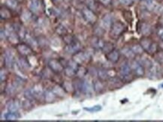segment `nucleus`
<instances>
[{
	"label": "nucleus",
	"mask_w": 163,
	"mask_h": 122,
	"mask_svg": "<svg viewBox=\"0 0 163 122\" xmlns=\"http://www.w3.org/2000/svg\"><path fill=\"white\" fill-rule=\"evenodd\" d=\"M5 118L6 121H14L18 118V113L9 112L8 113H6L5 115Z\"/></svg>",
	"instance_id": "nucleus-33"
},
{
	"label": "nucleus",
	"mask_w": 163,
	"mask_h": 122,
	"mask_svg": "<svg viewBox=\"0 0 163 122\" xmlns=\"http://www.w3.org/2000/svg\"><path fill=\"white\" fill-rule=\"evenodd\" d=\"M112 17L111 15L107 14L102 17L101 20V27H102L104 29H109L112 26Z\"/></svg>",
	"instance_id": "nucleus-14"
},
{
	"label": "nucleus",
	"mask_w": 163,
	"mask_h": 122,
	"mask_svg": "<svg viewBox=\"0 0 163 122\" xmlns=\"http://www.w3.org/2000/svg\"><path fill=\"white\" fill-rule=\"evenodd\" d=\"M87 69L82 65H79L76 72V77L80 79H83L87 74Z\"/></svg>",
	"instance_id": "nucleus-27"
},
{
	"label": "nucleus",
	"mask_w": 163,
	"mask_h": 122,
	"mask_svg": "<svg viewBox=\"0 0 163 122\" xmlns=\"http://www.w3.org/2000/svg\"><path fill=\"white\" fill-rule=\"evenodd\" d=\"M24 38L25 39L26 43H27L28 45H30L33 49H37L39 47L38 39L35 38L32 35L29 34V33H26Z\"/></svg>",
	"instance_id": "nucleus-12"
},
{
	"label": "nucleus",
	"mask_w": 163,
	"mask_h": 122,
	"mask_svg": "<svg viewBox=\"0 0 163 122\" xmlns=\"http://www.w3.org/2000/svg\"><path fill=\"white\" fill-rule=\"evenodd\" d=\"M89 59H90V53L81 51V50H80V51L77 52L75 54L72 55V60L75 61L76 63H78V65H81L82 64H84V62H87Z\"/></svg>",
	"instance_id": "nucleus-5"
},
{
	"label": "nucleus",
	"mask_w": 163,
	"mask_h": 122,
	"mask_svg": "<svg viewBox=\"0 0 163 122\" xmlns=\"http://www.w3.org/2000/svg\"><path fill=\"white\" fill-rule=\"evenodd\" d=\"M32 106H33V105H32V100H28V99H27V100H26L25 101H24V103H23V107L25 109H27V110H28L30 108H32Z\"/></svg>",
	"instance_id": "nucleus-38"
},
{
	"label": "nucleus",
	"mask_w": 163,
	"mask_h": 122,
	"mask_svg": "<svg viewBox=\"0 0 163 122\" xmlns=\"http://www.w3.org/2000/svg\"><path fill=\"white\" fill-rule=\"evenodd\" d=\"M97 76L100 80H102V81H107L110 78H111L112 77H110L109 72L107 70L105 69H99L97 71Z\"/></svg>",
	"instance_id": "nucleus-20"
},
{
	"label": "nucleus",
	"mask_w": 163,
	"mask_h": 122,
	"mask_svg": "<svg viewBox=\"0 0 163 122\" xmlns=\"http://www.w3.org/2000/svg\"><path fill=\"white\" fill-rule=\"evenodd\" d=\"M126 26L123 23L116 22L113 23L110 28V35L113 38H118L125 32Z\"/></svg>",
	"instance_id": "nucleus-3"
},
{
	"label": "nucleus",
	"mask_w": 163,
	"mask_h": 122,
	"mask_svg": "<svg viewBox=\"0 0 163 122\" xmlns=\"http://www.w3.org/2000/svg\"><path fill=\"white\" fill-rule=\"evenodd\" d=\"M41 4L39 0H31L29 4V8H30V10L33 13H37V12L39 11V10L41 9Z\"/></svg>",
	"instance_id": "nucleus-19"
},
{
	"label": "nucleus",
	"mask_w": 163,
	"mask_h": 122,
	"mask_svg": "<svg viewBox=\"0 0 163 122\" xmlns=\"http://www.w3.org/2000/svg\"><path fill=\"white\" fill-rule=\"evenodd\" d=\"M154 58H155V59H156V61H157L159 64L163 65V51L157 52V53H156Z\"/></svg>",
	"instance_id": "nucleus-36"
},
{
	"label": "nucleus",
	"mask_w": 163,
	"mask_h": 122,
	"mask_svg": "<svg viewBox=\"0 0 163 122\" xmlns=\"http://www.w3.org/2000/svg\"><path fill=\"white\" fill-rule=\"evenodd\" d=\"M47 66H48L49 69L52 72L57 74L64 71V68H65V66L62 63V62L59 59H52L49 60L48 63H47Z\"/></svg>",
	"instance_id": "nucleus-2"
},
{
	"label": "nucleus",
	"mask_w": 163,
	"mask_h": 122,
	"mask_svg": "<svg viewBox=\"0 0 163 122\" xmlns=\"http://www.w3.org/2000/svg\"><path fill=\"white\" fill-rule=\"evenodd\" d=\"M53 91L55 93L57 97H64L66 93V90L64 89L63 87L60 86V85H56L53 88Z\"/></svg>",
	"instance_id": "nucleus-24"
},
{
	"label": "nucleus",
	"mask_w": 163,
	"mask_h": 122,
	"mask_svg": "<svg viewBox=\"0 0 163 122\" xmlns=\"http://www.w3.org/2000/svg\"><path fill=\"white\" fill-rule=\"evenodd\" d=\"M131 48H132V51L134 52V53H135V55H141L143 54V53H144V48H143L142 46L140 44H134Z\"/></svg>",
	"instance_id": "nucleus-30"
},
{
	"label": "nucleus",
	"mask_w": 163,
	"mask_h": 122,
	"mask_svg": "<svg viewBox=\"0 0 163 122\" xmlns=\"http://www.w3.org/2000/svg\"><path fill=\"white\" fill-rule=\"evenodd\" d=\"M0 15H1L2 19L8 20L10 19L11 17V13L10 10L7 8L2 7L1 10H0Z\"/></svg>",
	"instance_id": "nucleus-25"
},
{
	"label": "nucleus",
	"mask_w": 163,
	"mask_h": 122,
	"mask_svg": "<svg viewBox=\"0 0 163 122\" xmlns=\"http://www.w3.org/2000/svg\"><path fill=\"white\" fill-rule=\"evenodd\" d=\"M120 2L121 4L126 6H130L132 4V2H133L132 0H120Z\"/></svg>",
	"instance_id": "nucleus-40"
},
{
	"label": "nucleus",
	"mask_w": 163,
	"mask_h": 122,
	"mask_svg": "<svg viewBox=\"0 0 163 122\" xmlns=\"http://www.w3.org/2000/svg\"><path fill=\"white\" fill-rule=\"evenodd\" d=\"M75 40V38L72 35H66L65 36H63V41H64V42L66 43V44H71V43L73 42Z\"/></svg>",
	"instance_id": "nucleus-37"
},
{
	"label": "nucleus",
	"mask_w": 163,
	"mask_h": 122,
	"mask_svg": "<svg viewBox=\"0 0 163 122\" xmlns=\"http://www.w3.org/2000/svg\"><path fill=\"white\" fill-rule=\"evenodd\" d=\"M14 64V57L10 51H6L4 53V65L6 68H12Z\"/></svg>",
	"instance_id": "nucleus-10"
},
{
	"label": "nucleus",
	"mask_w": 163,
	"mask_h": 122,
	"mask_svg": "<svg viewBox=\"0 0 163 122\" xmlns=\"http://www.w3.org/2000/svg\"><path fill=\"white\" fill-rule=\"evenodd\" d=\"M17 50L22 56L27 57L30 56L33 54V49L30 47L27 43H19L17 44Z\"/></svg>",
	"instance_id": "nucleus-4"
},
{
	"label": "nucleus",
	"mask_w": 163,
	"mask_h": 122,
	"mask_svg": "<svg viewBox=\"0 0 163 122\" xmlns=\"http://www.w3.org/2000/svg\"><path fill=\"white\" fill-rule=\"evenodd\" d=\"M64 50L67 54H72L74 55L77 52L81 50V44L78 41L75 39L73 42L71 44H66V47L64 48Z\"/></svg>",
	"instance_id": "nucleus-6"
},
{
	"label": "nucleus",
	"mask_w": 163,
	"mask_h": 122,
	"mask_svg": "<svg viewBox=\"0 0 163 122\" xmlns=\"http://www.w3.org/2000/svg\"><path fill=\"white\" fill-rule=\"evenodd\" d=\"M62 87L64 89L66 90V92H71L75 90V87H74V84L69 81H65L62 84Z\"/></svg>",
	"instance_id": "nucleus-31"
},
{
	"label": "nucleus",
	"mask_w": 163,
	"mask_h": 122,
	"mask_svg": "<svg viewBox=\"0 0 163 122\" xmlns=\"http://www.w3.org/2000/svg\"><path fill=\"white\" fill-rule=\"evenodd\" d=\"M83 16L84 18L86 20V21L90 23H94L96 21V16L94 13L93 12V11L90 8H84L82 11Z\"/></svg>",
	"instance_id": "nucleus-7"
},
{
	"label": "nucleus",
	"mask_w": 163,
	"mask_h": 122,
	"mask_svg": "<svg viewBox=\"0 0 163 122\" xmlns=\"http://www.w3.org/2000/svg\"><path fill=\"white\" fill-rule=\"evenodd\" d=\"M56 32L59 35V36H65L67 35V29L65 26L62 25H59L56 29Z\"/></svg>",
	"instance_id": "nucleus-32"
},
{
	"label": "nucleus",
	"mask_w": 163,
	"mask_h": 122,
	"mask_svg": "<svg viewBox=\"0 0 163 122\" xmlns=\"http://www.w3.org/2000/svg\"><path fill=\"white\" fill-rule=\"evenodd\" d=\"M7 109L8 112L18 113L20 109V103L18 100H12L9 101L7 104Z\"/></svg>",
	"instance_id": "nucleus-16"
},
{
	"label": "nucleus",
	"mask_w": 163,
	"mask_h": 122,
	"mask_svg": "<svg viewBox=\"0 0 163 122\" xmlns=\"http://www.w3.org/2000/svg\"><path fill=\"white\" fill-rule=\"evenodd\" d=\"M84 110L90 112H97L101 110V106H99V105H96V106H92V107L90 108H84Z\"/></svg>",
	"instance_id": "nucleus-34"
},
{
	"label": "nucleus",
	"mask_w": 163,
	"mask_h": 122,
	"mask_svg": "<svg viewBox=\"0 0 163 122\" xmlns=\"http://www.w3.org/2000/svg\"><path fill=\"white\" fill-rule=\"evenodd\" d=\"M6 5L9 8L14 9L18 6V1L17 0H6Z\"/></svg>",
	"instance_id": "nucleus-35"
},
{
	"label": "nucleus",
	"mask_w": 163,
	"mask_h": 122,
	"mask_svg": "<svg viewBox=\"0 0 163 122\" xmlns=\"http://www.w3.org/2000/svg\"><path fill=\"white\" fill-rule=\"evenodd\" d=\"M132 71V70L130 65H129L127 63L123 64L120 67V74L121 77L125 79V80L128 79L131 76Z\"/></svg>",
	"instance_id": "nucleus-11"
},
{
	"label": "nucleus",
	"mask_w": 163,
	"mask_h": 122,
	"mask_svg": "<svg viewBox=\"0 0 163 122\" xmlns=\"http://www.w3.org/2000/svg\"><path fill=\"white\" fill-rule=\"evenodd\" d=\"M160 74V70L158 68L157 66H155V65H151V66L149 68V77L150 78H156V77H159V75Z\"/></svg>",
	"instance_id": "nucleus-22"
},
{
	"label": "nucleus",
	"mask_w": 163,
	"mask_h": 122,
	"mask_svg": "<svg viewBox=\"0 0 163 122\" xmlns=\"http://www.w3.org/2000/svg\"><path fill=\"white\" fill-rule=\"evenodd\" d=\"M93 91H94V89H93V84L90 83V82L88 81V80H82L81 86V92H83L86 95H90V94L93 93Z\"/></svg>",
	"instance_id": "nucleus-9"
},
{
	"label": "nucleus",
	"mask_w": 163,
	"mask_h": 122,
	"mask_svg": "<svg viewBox=\"0 0 163 122\" xmlns=\"http://www.w3.org/2000/svg\"><path fill=\"white\" fill-rule=\"evenodd\" d=\"M56 97L57 96L55 94V93L53 92V90H48V91H45L44 92V100L47 103H52V102L56 100Z\"/></svg>",
	"instance_id": "nucleus-21"
},
{
	"label": "nucleus",
	"mask_w": 163,
	"mask_h": 122,
	"mask_svg": "<svg viewBox=\"0 0 163 122\" xmlns=\"http://www.w3.org/2000/svg\"><path fill=\"white\" fill-rule=\"evenodd\" d=\"M140 44L142 46L144 51L149 53H156L157 50V44L153 43L151 39L148 38H143L140 41Z\"/></svg>",
	"instance_id": "nucleus-1"
},
{
	"label": "nucleus",
	"mask_w": 163,
	"mask_h": 122,
	"mask_svg": "<svg viewBox=\"0 0 163 122\" xmlns=\"http://www.w3.org/2000/svg\"><path fill=\"white\" fill-rule=\"evenodd\" d=\"M102 80H96V81L93 82V89L96 91V93H101L104 91V85L103 83Z\"/></svg>",
	"instance_id": "nucleus-23"
},
{
	"label": "nucleus",
	"mask_w": 163,
	"mask_h": 122,
	"mask_svg": "<svg viewBox=\"0 0 163 122\" xmlns=\"http://www.w3.org/2000/svg\"><path fill=\"white\" fill-rule=\"evenodd\" d=\"M17 64H18V68L23 71H28L30 68V63L28 62V60L26 58H24V56L19 58L18 62H17Z\"/></svg>",
	"instance_id": "nucleus-15"
},
{
	"label": "nucleus",
	"mask_w": 163,
	"mask_h": 122,
	"mask_svg": "<svg viewBox=\"0 0 163 122\" xmlns=\"http://www.w3.org/2000/svg\"><path fill=\"white\" fill-rule=\"evenodd\" d=\"M120 56V53L119 50L114 49L110 53L106 54V59L107 61L112 62V63H117L119 61Z\"/></svg>",
	"instance_id": "nucleus-13"
},
{
	"label": "nucleus",
	"mask_w": 163,
	"mask_h": 122,
	"mask_svg": "<svg viewBox=\"0 0 163 122\" xmlns=\"http://www.w3.org/2000/svg\"><path fill=\"white\" fill-rule=\"evenodd\" d=\"M121 53H122L126 57L128 58V59H133L135 56L134 52L132 51V48H129V47H124V48L122 49V50H121Z\"/></svg>",
	"instance_id": "nucleus-29"
},
{
	"label": "nucleus",
	"mask_w": 163,
	"mask_h": 122,
	"mask_svg": "<svg viewBox=\"0 0 163 122\" xmlns=\"http://www.w3.org/2000/svg\"><path fill=\"white\" fill-rule=\"evenodd\" d=\"M98 1H99L101 4L104 5H107L110 4L111 0H98Z\"/></svg>",
	"instance_id": "nucleus-41"
},
{
	"label": "nucleus",
	"mask_w": 163,
	"mask_h": 122,
	"mask_svg": "<svg viewBox=\"0 0 163 122\" xmlns=\"http://www.w3.org/2000/svg\"><path fill=\"white\" fill-rule=\"evenodd\" d=\"M62 1V0H53V2H54L55 3H59V2H61Z\"/></svg>",
	"instance_id": "nucleus-43"
},
{
	"label": "nucleus",
	"mask_w": 163,
	"mask_h": 122,
	"mask_svg": "<svg viewBox=\"0 0 163 122\" xmlns=\"http://www.w3.org/2000/svg\"><path fill=\"white\" fill-rule=\"evenodd\" d=\"M107 81H108L109 83V87L111 89H114V88H117L119 87L122 86V81L119 78H117V77H111Z\"/></svg>",
	"instance_id": "nucleus-18"
},
{
	"label": "nucleus",
	"mask_w": 163,
	"mask_h": 122,
	"mask_svg": "<svg viewBox=\"0 0 163 122\" xmlns=\"http://www.w3.org/2000/svg\"><path fill=\"white\" fill-rule=\"evenodd\" d=\"M158 35H159V38L162 39V40L163 41V28L160 29L158 31Z\"/></svg>",
	"instance_id": "nucleus-42"
},
{
	"label": "nucleus",
	"mask_w": 163,
	"mask_h": 122,
	"mask_svg": "<svg viewBox=\"0 0 163 122\" xmlns=\"http://www.w3.org/2000/svg\"><path fill=\"white\" fill-rule=\"evenodd\" d=\"M8 79V74L5 71H3V69L1 70V82H5Z\"/></svg>",
	"instance_id": "nucleus-39"
},
{
	"label": "nucleus",
	"mask_w": 163,
	"mask_h": 122,
	"mask_svg": "<svg viewBox=\"0 0 163 122\" xmlns=\"http://www.w3.org/2000/svg\"><path fill=\"white\" fill-rule=\"evenodd\" d=\"M101 51L104 53V54H107L108 53H110V51H112L113 50H114V45L113 44L110 42H104V45H103L102 48L101 49Z\"/></svg>",
	"instance_id": "nucleus-28"
},
{
	"label": "nucleus",
	"mask_w": 163,
	"mask_h": 122,
	"mask_svg": "<svg viewBox=\"0 0 163 122\" xmlns=\"http://www.w3.org/2000/svg\"><path fill=\"white\" fill-rule=\"evenodd\" d=\"M139 31L143 35H149L151 32V27L147 23H141L138 26Z\"/></svg>",
	"instance_id": "nucleus-17"
},
{
	"label": "nucleus",
	"mask_w": 163,
	"mask_h": 122,
	"mask_svg": "<svg viewBox=\"0 0 163 122\" xmlns=\"http://www.w3.org/2000/svg\"><path fill=\"white\" fill-rule=\"evenodd\" d=\"M32 18H33V13L30 11L24 10L23 13L21 14V20L24 22H29V21L31 20Z\"/></svg>",
	"instance_id": "nucleus-26"
},
{
	"label": "nucleus",
	"mask_w": 163,
	"mask_h": 122,
	"mask_svg": "<svg viewBox=\"0 0 163 122\" xmlns=\"http://www.w3.org/2000/svg\"><path fill=\"white\" fill-rule=\"evenodd\" d=\"M132 70L134 71V73L135 74V75H137L138 77H143L144 75V67L141 65L140 62H137V61H133L132 62Z\"/></svg>",
	"instance_id": "nucleus-8"
}]
</instances>
